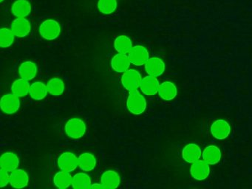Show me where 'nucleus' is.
Wrapping results in <instances>:
<instances>
[{"instance_id":"17","label":"nucleus","mask_w":252,"mask_h":189,"mask_svg":"<svg viewBox=\"0 0 252 189\" xmlns=\"http://www.w3.org/2000/svg\"><path fill=\"white\" fill-rule=\"evenodd\" d=\"M202 158L209 165H216L222 158V152L218 146L210 145L203 149Z\"/></svg>"},{"instance_id":"33","label":"nucleus","mask_w":252,"mask_h":189,"mask_svg":"<svg viewBox=\"0 0 252 189\" xmlns=\"http://www.w3.org/2000/svg\"><path fill=\"white\" fill-rule=\"evenodd\" d=\"M4 1H5V0H0V1H1V2H3Z\"/></svg>"},{"instance_id":"18","label":"nucleus","mask_w":252,"mask_h":189,"mask_svg":"<svg viewBox=\"0 0 252 189\" xmlns=\"http://www.w3.org/2000/svg\"><path fill=\"white\" fill-rule=\"evenodd\" d=\"M158 94L160 98L166 101H171L176 97L178 89L176 86L171 81H164L160 84Z\"/></svg>"},{"instance_id":"28","label":"nucleus","mask_w":252,"mask_h":189,"mask_svg":"<svg viewBox=\"0 0 252 189\" xmlns=\"http://www.w3.org/2000/svg\"><path fill=\"white\" fill-rule=\"evenodd\" d=\"M48 93L53 96L61 95L65 90V84L60 78H53L49 80L48 84Z\"/></svg>"},{"instance_id":"21","label":"nucleus","mask_w":252,"mask_h":189,"mask_svg":"<svg viewBox=\"0 0 252 189\" xmlns=\"http://www.w3.org/2000/svg\"><path fill=\"white\" fill-rule=\"evenodd\" d=\"M101 183L107 189H116L120 185V175L113 170L104 171L101 177Z\"/></svg>"},{"instance_id":"11","label":"nucleus","mask_w":252,"mask_h":189,"mask_svg":"<svg viewBox=\"0 0 252 189\" xmlns=\"http://www.w3.org/2000/svg\"><path fill=\"white\" fill-rule=\"evenodd\" d=\"M190 173L194 180L199 181L206 180L210 174V165L203 159H199L197 162L191 164Z\"/></svg>"},{"instance_id":"13","label":"nucleus","mask_w":252,"mask_h":189,"mask_svg":"<svg viewBox=\"0 0 252 189\" xmlns=\"http://www.w3.org/2000/svg\"><path fill=\"white\" fill-rule=\"evenodd\" d=\"M160 84L157 77L148 75L142 78L140 90L142 92L143 94L146 95H155L158 93Z\"/></svg>"},{"instance_id":"29","label":"nucleus","mask_w":252,"mask_h":189,"mask_svg":"<svg viewBox=\"0 0 252 189\" xmlns=\"http://www.w3.org/2000/svg\"><path fill=\"white\" fill-rule=\"evenodd\" d=\"M15 35L11 29L2 28L0 30V46L2 48L11 47L15 40Z\"/></svg>"},{"instance_id":"8","label":"nucleus","mask_w":252,"mask_h":189,"mask_svg":"<svg viewBox=\"0 0 252 189\" xmlns=\"http://www.w3.org/2000/svg\"><path fill=\"white\" fill-rule=\"evenodd\" d=\"M20 108V97L14 93H8L1 99V109L7 115L16 113Z\"/></svg>"},{"instance_id":"6","label":"nucleus","mask_w":252,"mask_h":189,"mask_svg":"<svg viewBox=\"0 0 252 189\" xmlns=\"http://www.w3.org/2000/svg\"><path fill=\"white\" fill-rule=\"evenodd\" d=\"M231 131V128L229 123L224 119L216 120L211 125V134L217 140H222L228 138Z\"/></svg>"},{"instance_id":"23","label":"nucleus","mask_w":252,"mask_h":189,"mask_svg":"<svg viewBox=\"0 0 252 189\" xmlns=\"http://www.w3.org/2000/svg\"><path fill=\"white\" fill-rule=\"evenodd\" d=\"M48 90L47 84L42 81H36L30 86L29 94L35 100H42L46 97Z\"/></svg>"},{"instance_id":"19","label":"nucleus","mask_w":252,"mask_h":189,"mask_svg":"<svg viewBox=\"0 0 252 189\" xmlns=\"http://www.w3.org/2000/svg\"><path fill=\"white\" fill-rule=\"evenodd\" d=\"M37 65L32 61H26L21 63L19 67V75L22 78L31 81L37 75Z\"/></svg>"},{"instance_id":"24","label":"nucleus","mask_w":252,"mask_h":189,"mask_svg":"<svg viewBox=\"0 0 252 189\" xmlns=\"http://www.w3.org/2000/svg\"><path fill=\"white\" fill-rule=\"evenodd\" d=\"M53 181L56 187L60 189H65L72 186L73 177L70 174V172L60 170L54 176Z\"/></svg>"},{"instance_id":"9","label":"nucleus","mask_w":252,"mask_h":189,"mask_svg":"<svg viewBox=\"0 0 252 189\" xmlns=\"http://www.w3.org/2000/svg\"><path fill=\"white\" fill-rule=\"evenodd\" d=\"M201 148L196 143H188L183 148L181 156L187 163L192 164L197 162L202 157Z\"/></svg>"},{"instance_id":"14","label":"nucleus","mask_w":252,"mask_h":189,"mask_svg":"<svg viewBox=\"0 0 252 189\" xmlns=\"http://www.w3.org/2000/svg\"><path fill=\"white\" fill-rule=\"evenodd\" d=\"M132 64L128 54L118 53L111 59V67L118 73H124L129 69Z\"/></svg>"},{"instance_id":"32","label":"nucleus","mask_w":252,"mask_h":189,"mask_svg":"<svg viewBox=\"0 0 252 189\" xmlns=\"http://www.w3.org/2000/svg\"><path fill=\"white\" fill-rule=\"evenodd\" d=\"M91 189H107L105 186L102 184V183H92V186L91 187Z\"/></svg>"},{"instance_id":"1","label":"nucleus","mask_w":252,"mask_h":189,"mask_svg":"<svg viewBox=\"0 0 252 189\" xmlns=\"http://www.w3.org/2000/svg\"><path fill=\"white\" fill-rule=\"evenodd\" d=\"M147 103L144 96L138 90L129 92L126 107L130 113L133 115H141L145 112Z\"/></svg>"},{"instance_id":"25","label":"nucleus","mask_w":252,"mask_h":189,"mask_svg":"<svg viewBox=\"0 0 252 189\" xmlns=\"http://www.w3.org/2000/svg\"><path fill=\"white\" fill-rule=\"evenodd\" d=\"M92 186L91 177L86 173L80 172L73 177L72 187L74 189H90Z\"/></svg>"},{"instance_id":"2","label":"nucleus","mask_w":252,"mask_h":189,"mask_svg":"<svg viewBox=\"0 0 252 189\" xmlns=\"http://www.w3.org/2000/svg\"><path fill=\"white\" fill-rule=\"evenodd\" d=\"M87 126L83 120L78 118H70L64 126L67 136L72 139H80L86 133Z\"/></svg>"},{"instance_id":"22","label":"nucleus","mask_w":252,"mask_h":189,"mask_svg":"<svg viewBox=\"0 0 252 189\" xmlns=\"http://www.w3.org/2000/svg\"><path fill=\"white\" fill-rule=\"evenodd\" d=\"M11 12L17 18H26L32 12V5L28 0H17L11 7Z\"/></svg>"},{"instance_id":"7","label":"nucleus","mask_w":252,"mask_h":189,"mask_svg":"<svg viewBox=\"0 0 252 189\" xmlns=\"http://www.w3.org/2000/svg\"><path fill=\"white\" fill-rule=\"evenodd\" d=\"M128 56L131 63L136 66H144L150 59L148 50L142 45L133 46L128 53Z\"/></svg>"},{"instance_id":"30","label":"nucleus","mask_w":252,"mask_h":189,"mask_svg":"<svg viewBox=\"0 0 252 189\" xmlns=\"http://www.w3.org/2000/svg\"><path fill=\"white\" fill-rule=\"evenodd\" d=\"M117 7V0H98V9L103 14H112Z\"/></svg>"},{"instance_id":"16","label":"nucleus","mask_w":252,"mask_h":189,"mask_svg":"<svg viewBox=\"0 0 252 189\" xmlns=\"http://www.w3.org/2000/svg\"><path fill=\"white\" fill-rule=\"evenodd\" d=\"M20 165V159L14 152H6L2 154L0 159L1 169L11 172L18 168Z\"/></svg>"},{"instance_id":"12","label":"nucleus","mask_w":252,"mask_h":189,"mask_svg":"<svg viewBox=\"0 0 252 189\" xmlns=\"http://www.w3.org/2000/svg\"><path fill=\"white\" fill-rule=\"evenodd\" d=\"M11 30L16 37L25 38L29 35L32 31L30 21L26 18H17L13 21Z\"/></svg>"},{"instance_id":"27","label":"nucleus","mask_w":252,"mask_h":189,"mask_svg":"<svg viewBox=\"0 0 252 189\" xmlns=\"http://www.w3.org/2000/svg\"><path fill=\"white\" fill-rule=\"evenodd\" d=\"M132 41L126 35H119L114 41V48L118 53L128 54L132 48Z\"/></svg>"},{"instance_id":"4","label":"nucleus","mask_w":252,"mask_h":189,"mask_svg":"<svg viewBox=\"0 0 252 189\" xmlns=\"http://www.w3.org/2000/svg\"><path fill=\"white\" fill-rule=\"evenodd\" d=\"M142 77L136 69H129L124 72L121 78L122 86L129 92L138 90L141 86Z\"/></svg>"},{"instance_id":"26","label":"nucleus","mask_w":252,"mask_h":189,"mask_svg":"<svg viewBox=\"0 0 252 189\" xmlns=\"http://www.w3.org/2000/svg\"><path fill=\"white\" fill-rule=\"evenodd\" d=\"M30 84L24 78H18L14 81L11 87V92L19 97H23L29 94Z\"/></svg>"},{"instance_id":"20","label":"nucleus","mask_w":252,"mask_h":189,"mask_svg":"<svg viewBox=\"0 0 252 189\" xmlns=\"http://www.w3.org/2000/svg\"><path fill=\"white\" fill-rule=\"evenodd\" d=\"M79 167L82 171L88 172L95 169L97 165V159L95 155L89 152H84L79 157Z\"/></svg>"},{"instance_id":"15","label":"nucleus","mask_w":252,"mask_h":189,"mask_svg":"<svg viewBox=\"0 0 252 189\" xmlns=\"http://www.w3.org/2000/svg\"><path fill=\"white\" fill-rule=\"evenodd\" d=\"M29 183V174L21 168H17L10 174V185L14 189H23Z\"/></svg>"},{"instance_id":"10","label":"nucleus","mask_w":252,"mask_h":189,"mask_svg":"<svg viewBox=\"0 0 252 189\" xmlns=\"http://www.w3.org/2000/svg\"><path fill=\"white\" fill-rule=\"evenodd\" d=\"M146 72L149 75L154 77H159L164 73L166 70V64L163 59L159 57L150 58L147 63L144 65Z\"/></svg>"},{"instance_id":"3","label":"nucleus","mask_w":252,"mask_h":189,"mask_svg":"<svg viewBox=\"0 0 252 189\" xmlns=\"http://www.w3.org/2000/svg\"><path fill=\"white\" fill-rule=\"evenodd\" d=\"M39 31L44 39L53 41L60 36L61 27L55 19H47L41 24Z\"/></svg>"},{"instance_id":"5","label":"nucleus","mask_w":252,"mask_h":189,"mask_svg":"<svg viewBox=\"0 0 252 189\" xmlns=\"http://www.w3.org/2000/svg\"><path fill=\"white\" fill-rule=\"evenodd\" d=\"M57 165L60 170L73 172L79 167V158L73 152H63L57 159Z\"/></svg>"},{"instance_id":"31","label":"nucleus","mask_w":252,"mask_h":189,"mask_svg":"<svg viewBox=\"0 0 252 189\" xmlns=\"http://www.w3.org/2000/svg\"><path fill=\"white\" fill-rule=\"evenodd\" d=\"M10 183L9 172L5 170H0V187L4 188Z\"/></svg>"}]
</instances>
